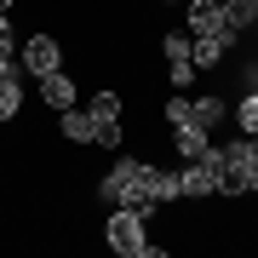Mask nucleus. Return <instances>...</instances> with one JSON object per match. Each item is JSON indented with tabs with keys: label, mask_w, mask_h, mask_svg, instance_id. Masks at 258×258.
I'll use <instances>...</instances> for the list:
<instances>
[{
	"label": "nucleus",
	"mask_w": 258,
	"mask_h": 258,
	"mask_svg": "<svg viewBox=\"0 0 258 258\" xmlns=\"http://www.w3.org/2000/svg\"><path fill=\"white\" fill-rule=\"evenodd\" d=\"M224 115H230V103H224V98H189V126L212 132V126H218Z\"/></svg>",
	"instance_id": "obj_10"
},
{
	"label": "nucleus",
	"mask_w": 258,
	"mask_h": 258,
	"mask_svg": "<svg viewBox=\"0 0 258 258\" xmlns=\"http://www.w3.org/2000/svg\"><path fill=\"white\" fill-rule=\"evenodd\" d=\"M23 81H29L23 63H12L6 75H0V120H18L23 115Z\"/></svg>",
	"instance_id": "obj_8"
},
{
	"label": "nucleus",
	"mask_w": 258,
	"mask_h": 258,
	"mask_svg": "<svg viewBox=\"0 0 258 258\" xmlns=\"http://www.w3.org/2000/svg\"><path fill=\"white\" fill-rule=\"evenodd\" d=\"M224 18H230L235 35H247V29L258 23V0H224Z\"/></svg>",
	"instance_id": "obj_13"
},
{
	"label": "nucleus",
	"mask_w": 258,
	"mask_h": 258,
	"mask_svg": "<svg viewBox=\"0 0 258 258\" xmlns=\"http://www.w3.org/2000/svg\"><path fill=\"white\" fill-rule=\"evenodd\" d=\"M103 241H109V252H120V258H144V247H149L144 212H138V207H109V218H103Z\"/></svg>",
	"instance_id": "obj_3"
},
{
	"label": "nucleus",
	"mask_w": 258,
	"mask_h": 258,
	"mask_svg": "<svg viewBox=\"0 0 258 258\" xmlns=\"http://www.w3.org/2000/svg\"><path fill=\"white\" fill-rule=\"evenodd\" d=\"M0 12H12V0H0Z\"/></svg>",
	"instance_id": "obj_20"
},
{
	"label": "nucleus",
	"mask_w": 258,
	"mask_h": 258,
	"mask_svg": "<svg viewBox=\"0 0 258 258\" xmlns=\"http://www.w3.org/2000/svg\"><path fill=\"white\" fill-rule=\"evenodd\" d=\"M92 144L98 149H120V120H92Z\"/></svg>",
	"instance_id": "obj_15"
},
{
	"label": "nucleus",
	"mask_w": 258,
	"mask_h": 258,
	"mask_svg": "<svg viewBox=\"0 0 258 258\" xmlns=\"http://www.w3.org/2000/svg\"><path fill=\"white\" fill-rule=\"evenodd\" d=\"M57 132H63L69 144H92V115H81V109H57Z\"/></svg>",
	"instance_id": "obj_11"
},
{
	"label": "nucleus",
	"mask_w": 258,
	"mask_h": 258,
	"mask_svg": "<svg viewBox=\"0 0 258 258\" xmlns=\"http://www.w3.org/2000/svg\"><path fill=\"white\" fill-rule=\"evenodd\" d=\"M178 184H184V201H212L218 184H224V149L207 144L195 161H184L178 166Z\"/></svg>",
	"instance_id": "obj_2"
},
{
	"label": "nucleus",
	"mask_w": 258,
	"mask_h": 258,
	"mask_svg": "<svg viewBox=\"0 0 258 258\" xmlns=\"http://www.w3.org/2000/svg\"><path fill=\"white\" fill-rule=\"evenodd\" d=\"M230 46H235V35H195L189 57H195V69H218L224 57H230Z\"/></svg>",
	"instance_id": "obj_7"
},
{
	"label": "nucleus",
	"mask_w": 258,
	"mask_h": 258,
	"mask_svg": "<svg viewBox=\"0 0 258 258\" xmlns=\"http://www.w3.org/2000/svg\"><path fill=\"white\" fill-rule=\"evenodd\" d=\"M98 201L103 207H138L144 212V161L138 155H115V166L98 178Z\"/></svg>",
	"instance_id": "obj_1"
},
{
	"label": "nucleus",
	"mask_w": 258,
	"mask_h": 258,
	"mask_svg": "<svg viewBox=\"0 0 258 258\" xmlns=\"http://www.w3.org/2000/svg\"><path fill=\"white\" fill-rule=\"evenodd\" d=\"M161 52H166V75H172V86H178V92H189V81H195V57H189V40L172 29V35L161 40Z\"/></svg>",
	"instance_id": "obj_6"
},
{
	"label": "nucleus",
	"mask_w": 258,
	"mask_h": 258,
	"mask_svg": "<svg viewBox=\"0 0 258 258\" xmlns=\"http://www.w3.org/2000/svg\"><path fill=\"white\" fill-rule=\"evenodd\" d=\"M92 120H120V92H98L92 98Z\"/></svg>",
	"instance_id": "obj_16"
},
{
	"label": "nucleus",
	"mask_w": 258,
	"mask_h": 258,
	"mask_svg": "<svg viewBox=\"0 0 258 258\" xmlns=\"http://www.w3.org/2000/svg\"><path fill=\"white\" fill-rule=\"evenodd\" d=\"M35 86H40V98H46L52 109H75V81H69L63 69H52V75H40Z\"/></svg>",
	"instance_id": "obj_9"
},
{
	"label": "nucleus",
	"mask_w": 258,
	"mask_h": 258,
	"mask_svg": "<svg viewBox=\"0 0 258 258\" xmlns=\"http://www.w3.org/2000/svg\"><path fill=\"white\" fill-rule=\"evenodd\" d=\"M166 120H172V126H184V120H189V98H184V92L166 103Z\"/></svg>",
	"instance_id": "obj_17"
},
{
	"label": "nucleus",
	"mask_w": 258,
	"mask_h": 258,
	"mask_svg": "<svg viewBox=\"0 0 258 258\" xmlns=\"http://www.w3.org/2000/svg\"><path fill=\"white\" fill-rule=\"evenodd\" d=\"M235 126H241V132H258V86L235 103Z\"/></svg>",
	"instance_id": "obj_14"
},
{
	"label": "nucleus",
	"mask_w": 258,
	"mask_h": 258,
	"mask_svg": "<svg viewBox=\"0 0 258 258\" xmlns=\"http://www.w3.org/2000/svg\"><path fill=\"white\" fill-rule=\"evenodd\" d=\"M12 52H18V46H12V23H6V12H0V63H6Z\"/></svg>",
	"instance_id": "obj_18"
},
{
	"label": "nucleus",
	"mask_w": 258,
	"mask_h": 258,
	"mask_svg": "<svg viewBox=\"0 0 258 258\" xmlns=\"http://www.w3.org/2000/svg\"><path fill=\"white\" fill-rule=\"evenodd\" d=\"M189 35H235L230 29V18H224V0H189ZM241 40V35H235Z\"/></svg>",
	"instance_id": "obj_5"
},
{
	"label": "nucleus",
	"mask_w": 258,
	"mask_h": 258,
	"mask_svg": "<svg viewBox=\"0 0 258 258\" xmlns=\"http://www.w3.org/2000/svg\"><path fill=\"white\" fill-rule=\"evenodd\" d=\"M172 149H178L184 161H195V155L207 149V132H201V126H189V120H184V126H172Z\"/></svg>",
	"instance_id": "obj_12"
},
{
	"label": "nucleus",
	"mask_w": 258,
	"mask_h": 258,
	"mask_svg": "<svg viewBox=\"0 0 258 258\" xmlns=\"http://www.w3.org/2000/svg\"><path fill=\"white\" fill-rule=\"evenodd\" d=\"M12 63H18V57H6V63H0V75H6V69H12Z\"/></svg>",
	"instance_id": "obj_19"
},
{
	"label": "nucleus",
	"mask_w": 258,
	"mask_h": 258,
	"mask_svg": "<svg viewBox=\"0 0 258 258\" xmlns=\"http://www.w3.org/2000/svg\"><path fill=\"white\" fill-rule=\"evenodd\" d=\"M18 63H23V75H29V81H40V75L63 69V46H57L52 35H29V40H23V57H18Z\"/></svg>",
	"instance_id": "obj_4"
}]
</instances>
